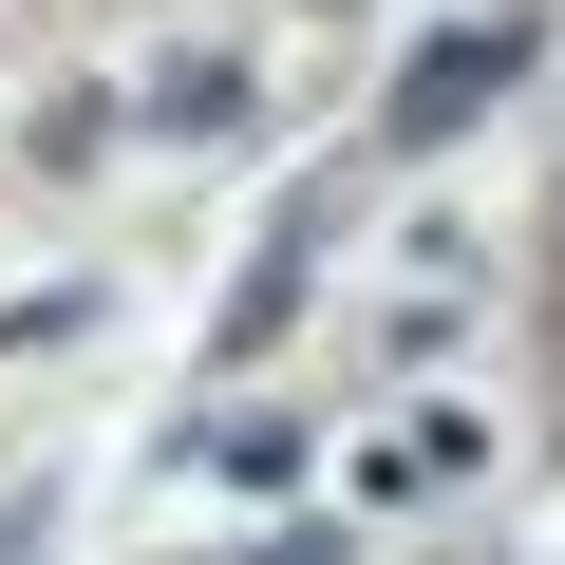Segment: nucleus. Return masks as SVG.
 Here are the masks:
<instances>
[{
  "label": "nucleus",
  "mask_w": 565,
  "mask_h": 565,
  "mask_svg": "<svg viewBox=\"0 0 565 565\" xmlns=\"http://www.w3.org/2000/svg\"><path fill=\"white\" fill-rule=\"evenodd\" d=\"M509 57H527V20H452L415 76H396V151H434V132H471L490 95H509Z\"/></svg>",
  "instance_id": "nucleus-1"
}]
</instances>
